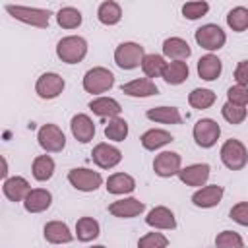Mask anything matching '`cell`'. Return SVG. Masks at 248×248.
I'll return each mask as SVG.
<instances>
[{
    "mask_svg": "<svg viewBox=\"0 0 248 248\" xmlns=\"http://www.w3.org/2000/svg\"><path fill=\"white\" fill-rule=\"evenodd\" d=\"M87 54V41L79 35H68L58 41L56 56L66 64H78Z\"/></svg>",
    "mask_w": 248,
    "mask_h": 248,
    "instance_id": "1",
    "label": "cell"
},
{
    "mask_svg": "<svg viewBox=\"0 0 248 248\" xmlns=\"http://www.w3.org/2000/svg\"><path fill=\"white\" fill-rule=\"evenodd\" d=\"M221 161L227 169L231 170H240L246 167L248 163V151H246V145L240 141V140H227L223 145H221Z\"/></svg>",
    "mask_w": 248,
    "mask_h": 248,
    "instance_id": "2",
    "label": "cell"
},
{
    "mask_svg": "<svg viewBox=\"0 0 248 248\" xmlns=\"http://www.w3.org/2000/svg\"><path fill=\"white\" fill-rule=\"evenodd\" d=\"M6 12L17 19V21H23L27 25H33V27H48V21H50V12L48 10H41V8H27V6H14V4H8L6 6Z\"/></svg>",
    "mask_w": 248,
    "mask_h": 248,
    "instance_id": "3",
    "label": "cell"
},
{
    "mask_svg": "<svg viewBox=\"0 0 248 248\" xmlns=\"http://www.w3.org/2000/svg\"><path fill=\"white\" fill-rule=\"evenodd\" d=\"M145 56V50L141 45L138 43H132V41H126V43H120L114 50V62L118 68L122 70H134L141 64Z\"/></svg>",
    "mask_w": 248,
    "mask_h": 248,
    "instance_id": "4",
    "label": "cell"
},
{
    "mask_svg": "<svg viewBox=\"0 0 248 248\" xmlns=\"http://www.w3.org/2000/svg\"><path fill=\"white\" fill-rule=\"evenodd\" d=\"M112 85H114V76L110 70H107L103 66H95V68L87 70L83 76V89L87 93H93V95L105 93Z\"/></svg>",
    "mask_w": 248,
    "mask_h": 248,
    "instance_id": "5",
    "label": "cell"
},
{
    "mask_svg": "<svg viewBox=\"0 0 248 248\" xmlns=\"http://www.w3.org/2000/svg\"><path fill=\"white\" fill-rule=\"evenodd\" d=\"M194 37H196V43L205 50H219L227 43L225 31L215 23H205V25L198 27Z\"/></svg>",
    "mask_w": 248,
    "mask_h": 248,
    "instance_id": "6",
    "label": "cell"
},
{
    "mask_svg": "<svg viewBox=\"0 0 248 248\" xmlns=\"http://www.w3.org/2000/svg\"><path fill=\"white\" fill-rule=\"evenodd\" d=\"M37 141L46 153H58L66 147V136L56 124H43L37 132Z\"/></svg>",
    "mask_w": 248,
    "mask_h": 248,
    "instance_id": "7",
    "label": "cell"
},
{
    "mask_svg": "<svg viewBox=\"0 0 248 248\" xmlns=\"http://www.w3.org/2000/svg\"><path fill=\"white\" fill-rule=\"evenodd\" d=\"M68 180H70V184H72L76 190H79V192H95V190L103 184L101 172H97V170H93V169H85V167H81V169H72V170L68 172Z\"/></svg>",
    "mask_w": 248,
    "mask_h": 248,
    "instance_id": "8",
    "label": "cell"
},
{
    "mask_svg": "<svg viewBox=\"0 0 248 248\" xmlns=\"http://www.w3.org/2000/svg\"><path fill=\"white\" fill-rule=\"evenodd\" d=\"M192 134L200 147H213L221 136V126L213 118H202L194 124Z\"/></svg>",
    "mask_w": 248,
    "mask_h": 248,
    "instance_id": "9",
    "label": "cell"
},
{
    "mask_svg": "<svg viewBox=\"0 0 248 248\" xmlns=\"http://www.w3.org/2000/svg\"><path fill=\"white\" fill-rule=\"evenodd\" d=\"M66 87V81L60 74L56 72H46V74H41L37 83H35V93L41 97V99H54L58 97Z\"/></svg>",
    "mask_w": 248,
    "mask_h": 248,
    "instance_id": "10",
    "label": "cell"
},
{
    "mask_svg": "<svg viewBox=\"0 0 248 248\" xmlns=\"http://www.w3.org/2000/svg\"><path fill=\"white\" fill-rule=\"evenodd\" d=\"M91 159L101 169H114L122 161V151L108 143H97L91 151Z\"/></svg>",
    "mask_w": 248,
    "mask_h": 248,
    "instance_id": "11",
    "label": "cell"
},
{
    "mask_svg": "<svg viewBox=\"0 0 248 248\" xmlns=\"http://www.w3.org/2000/svg\"><path fill=\"white\" fill-rule=\"evenodd\" d=\"M180 165H182V159L176 151H161L153 161V170L157 176L169 178L180 170Z\"/></svg>",
    "mask_w": 248,
    "mask_h": 248,
    "instance_id": "12",
    "label": "cell"
},
{
    "mask_svg": "<svg viewBox=\"0 0 248 248\" xmlns=\"http://www.w3.org/2000/svg\"><path fill=\"white\" fill-rule=\"evenodd\" d=\"M209 165L207 163H194L184 169H180L176 174L186 186H203L209 178Z\"/></svg>",
    "mask_w": 248,
    "mask_h": 248,
    "instance_id": "13",
    "label": "cell"
},
{
    "mask_svg": "<svg viewBox=\"0 0 248 248\" xmlns=\"http://www.w3.org/2000/svg\"><path fill=\"white\" fill-rule=\"evenodd\" d=\"M52 203V194L45 188H33L27 192V196L23 198V207L29 213H41L46 211Z\"/></svg>",
    "mask_w": 248,
    "mask_h": 248,
    "instance_id": "14",
    "label": "cell"
},
{
    "mask_svg": "<svg viewBox=\"0 0 248 248\" xmlns=\"http://www.w3.org/2000/svg\"><path fill=\"white\" fill-rule=\"evenodd\" d=\"M145 209V203L136 200V198H124V200H116L108 205V213L120 219H132L136 215H140Z\"/></svg>",
    "mask_w": 248,
    "mask_h": 248,
    "instance_id": "15",
    "label": "cell"
},
{
    "mask_svg": "<svg viewBox=\"0 0 248 248\" xmlns=\"http://www.w3.org/2000/svg\"><path fill=\"white\" fill-rule=\"evenodd\" d=\"M221 198H223V186H219V184H209V186H203V188H200L198 192H194L192 203H194L196 207L207 209V207L219 205Z\"/></svg>",
    "mask_w": 248,
    "mask_h": 248,
    "instance_id": "16",
    "label": "cell"
},
{
    "mask_svg": "<svg viewBox=\"0 0 248 248\" xmlns=\"http://www.w3.org/2000/svg\"><path fill=\"white\" fill-rule=\"evenodd\" d=\"M70 128H72L74 138H76L79 143H87V141H91L93 136H95V124H93V120H91L87 114H83V112L72 116Z\"/></svg>",
    "mask_w": 248,
    "mask_h": 248,
    "instance_id": "17",
    "label": "cell"
},
{
    "mask_svg": "<svg viewBox=\"0 0 248 248\" xmlns=\"http://www.w3.org/2000/svg\"><path fill=\"white\" fill-rule=\"evenodd\" d=\"M145 223L153 229H163V231H172L176 227V219H174V213L165 207V205H157L153 207L147 217H145Z\"/></svg>",
    "mask_w": 248,
    "mask_h": 248,
    "instance_id": "18",
    "label": "cell"
},
{
    "mask_svg": "<svg viewBox=\"0 0 248 248\" xmlns=\"http://www.w3.org/2000/svg\"><path fill=\"white\" fill-rule=\"evenodd\" d=\"M190 54H192V48H190V45L184 39H180V37H169V39H165V43H163V58L184 62Z\"/></svg>",
    "mask_w": 248,
    "mask_h": 248,
    "instance_id": "19",
    "label": "cell"
},
{
    "mask_svg": "<svg viewBox=\"0 0 248 248\" xmlns=\"http://www.w3.org/2000/svg\"><path fill=\"white\" fill-rule=\"evenodd\" d=\"M120 89H122V93H126L130 97H151V95H157L159 93L155 81L153 79H147V78L132 79V81L124 83Z\"/></svg>",
    "mask_w": 248,
    "mask_h": 248,
    "instance_id": "20",
    "label": "cell"
},
{
    "mask_svg": "<svg viewBox=\"0 0 248 248\" xmlns=\"http://www.w3.org/2000/svg\"><path fill=\"white\" fill-rule=\"evenodd\" d=\"M43 234H45L46 242H50V244H66V242H70L74 238V234L70 232L68 225L62 223V221H48L45 225V232Z\"/></svg>",
    "mask_w": 248,
    "mask_h": 248,
    "instance_id": "21",
    "label": "cell"
},
{
    "mask_svg": "<svg viewBox=\"0 0 248 248\" xmlns=\"http://www.w3.org/2000/svg\"><path fill=\"white\" fill-rule=\"evenodd\" d=\"M221 70H223V64L215 54H205L198 60V76L205 81L217 79L221 76Z\"/></svg>",
    "mask_w": 248,
    "mask_h": 248,
    "instance_id": "22",
    "label": "cell"
},
{
    "mask_svg": "<svg viewBox=\"0 0 248 248\" xmlns=\"http://www.w3.org/2000/svg\"><path fill=\"white\" fill-rule=\"evenodd\" d=\"M89 108L97 116H103V118H107V116L108 118H116L120 114V110H122L120 103L116 99H112V97H97V99H93L89 103Z\"/></svg>",
    "mask_w": 248,
    "mask_h": 248,
    "instance_id": "23",
    "label": "cell"
},
{
    "mask_svg": "<svg viewBox=\"0 0 248 248\" xmlns=\"http://www.w3.org/2000/svg\"><path fill=\"white\" fill-rule=\"evenodd\" d=\"M107 190L110 194H116V196L130 194L136 190V180H134V176H130L126 172H114L107 178Z\"/></svg>",
    "mask_w": 248,
    "mask_h": 248,
    "instance_id": "24",
    "label": "cell"
},
{
    "mask_svg": "<svg viewBox=\"0 0 248 248\" xmlns=\"http://www.w3.org/2000/svg\"><path fill=\"white\" fill-rule=\"evenodd\" d=\"M29 190H31V186L23 176H10L4 182V196L10 202H23V198L27 196Z\"/></svg>",
    "mask_w": 248,
    "mask_h": 248,
    "instance_id": "25",
    "label": "cell"
},
{
    "mask_svg": "<svg viewBox=\"0 0 248 248\" xmlns=\"http://www.w3.org/2000/svg\"><path fill=\"white\" fill-rule=\"evenodd\" d=\"M188 74H190V68H188L186 62L172 60V62H167V66H165L161 78H163L167 83H170V85H180L182 81H186Z\"/></svg>",
    "mask_w": 248,
    "mask_h": 248,
    "instance_id": "26",
    "label": "cell"
},
{
    "mask_svg": "<svg viewBox=\"0 0 248 248\" xmlns=\"http://www.w3.org/2000/svg\"><path fill=\"white\" fill-rule=\"evenodd\" d=\"M140 141H141V145H143L147 151H155V149H159V147L170 143V141H172V136H170L167 130L151 128V130H147V132L141 134Z\"/></svg>",
    "mask_w": 248,
    "mask_h": 248,
    "instance_id": "27",
    "label": "cell"
},
{
    "mask_svg": "<svg viewBox=\"0 0 248 248\" xmlns=\"http://www.w3.org/2000/svg\"><path fill=\"white\" fill-rule=\"evenodd\" d=\"M145 116L153 122H161V124H180L182 122V116L178 112V108L174 107H155V108H149L145 112Z\"/></svg>",
    "mask_w": 248,
    "mask_h": 248,
    "instance_id": "28",
    "label": "cell"
},
{
    "mask_svg": "<svg viewBox=\"0 0 248 248\" xmlns=\"http://www.w3.org/2000/svg\"><path fill=\"white\" fill-rule=\"evenodd\" d=\"M99 232H101V227L93 217H79L76 221V236H78V240H81V242L95 240L99 236Z\"/></svg>",
    "mask_w": 248,
    "mask_h": 248,
    "instance_id": "29",
    "label": "cell"
},
{
    "mask_svg": "<svg viewBox=\"0 0 248 248\" xmlns=\"http://www.w3.org/2000/svg\"><path fill=\"white\" fill-rule=\"evenodd\" d=\"M97 17L103 25H116L122 19V8H120V4H116L112 0H107L99 6Z\"/></svg>",
    "mask_w": 248,
    "mask_h": 248,
    "instance_id": "30",
    "label": "cell"
},
{
    "mask_svg": "<svg viewBox=\"0 0 248 248\" xmlns=\"http://www.w3.org/2000/svg\"><path fill=\"white\" fill-rule=\"evenodd\" d=\"M31 172H33L35 180H39V182L48 180L54 174V159L50 155H39V157H35L33 167H31Z\"/></svg>",
    "mask_w": 248,
    "mask_h": 248,
    "instance_id": "31",
    "label": "cell"
},
{
    "mask_svg": "<svg viewBox=\"0 0 248 248\" xmlns=\"http://www.w3.org/2000/svg\"><path fill=\"white\" fill-rule=\"evenodd\" d=\"M140 66H141L145 78L151 79V78H161V74H163L167 62H165V58H163L161 54H155V52H153V54H145Z\"/></svg>",
    "mask_w": 248,
    "mask_h": 248,
    "instance_id": "32",
    "label": "cell"
},
{
    "mask_svg": "<svg viewBox=\"0 0 248 248\" xmlns=\"http://www.w3.org/2000/svg\"><path fill=\"white\" fill-rule=\"evenodd\" d=\"M81 12L78 8H72V6H66V8H60L58 14H56V23L62 27V29H76L81 25Z\"/></svg>",
    "mask_w": 248,
    "mask_h": 248,
    "instance_id": "33",
    "label": "cell"
},
{
    "mask_svg": "<svg viewBox=\"0 0 248 248\" xmlns=\"http://www.w3.org/2000/svg\"><path fill=\"white\" fill-rule=\"evenodd\" d=\"M215 99H217V95H215L211 89H203V87H198V89H194V91L188 95L190 107H192V108H200V110L209 108V107L215 103Z\"/></svg>",
    "mask_w": 248,
    "mask_h": 248,
    "instance_id": "34",
    "label": "cell"
},
{
    "mask_svg": "<svg viewBox=\"0 0 248 248\" xmlns=\"http://www.w3.org/2000/svg\"><path fill=\"white\" fill-rule=\"evenodd\" d=\"M105 136L107 140H112V141H124L128 136V122L120 116L110 118L105 126Z\"/></svg>",
    "mask_w": 248,
    "mask_h": 248,
    "instance_id": "35",
    "label": "cell"
},
{
    "mask_svg": "<svg viewBox=\"0 0 248 248\" xmlns=\"http://www.w3.org/2000/svg\"><path fill=\"white\" fill-rule=\"evenodd\" d=\"M227 25L236 31V33H242L246 31L248 27V10L244 6H238V8H232L229 14H227Z\"/></svg>",
    "mask_w": 248,
    "mask_h": 248,
    "instance_id": "36",
    "label": "cell"
},
{
    "mask_svg": "<svg viewBox=\"0 0 248 248\" xmlns=\"http://www.w3.org/2000/svg\"><path fill=\"white\" fill-rule=\"evenodd\" d=\"M215 248H244V240L234 231H223L215 236Z\"/></svg>",
    "mask_w": 248,
    "mask_h": 248,
    "instance_id": "37",
    "label": "cell"
},
{
    "mask_svg": "<svg viewBox=\"0 0 248 248\" xmlns=\"http://www.w3.org/2000/svg\"><path fill=\"white\" fill-rule=\"evenodd\" d=\"M221 114H223V118H225L229 124H240V122H244V118H246V107H238V105H232V103H225L223 108H221Z\"/></svg>",
    "mask_w": 248,
    "mask_h": 248,
    "instance_id": "38",
    "label": "cell"
},
{
    "mask_svg": "<svg viewBox=\"0 0 248 248\" xmlns=\"http://www.w3.org/2000/svg\"><path fill=\"white\" fill-rule=\"evenodd\" d=\"M169 238L163 232H147L138 240V248H167Z\"/></svg>",
    "mask_w": 248,
    "mask_h": 248,
    "instance_id": "39",
    "label": "cell"
},
{
    "mask_svg": "<svg viewBox=\"0 0 248 248\" xmlns=\"http://www.w3.org/2000/svg\"><path fill=\"white\" fill-rule=\"evenodd\" d=\"M207 10H209V4L207 2H186L182 6V14L188 19H198V17L205 16Z\"/></svg>",
    "mask_w": 248,
    "mask_h": 248,
    "instance_id": "40",
    "label": "cell"
},
{
    "mask_svg": "<svg viewBox=\"0 0 248 248\" xmlns=\"http://www.w3.org/2000/svg\"><path fill=\"white\" fill-rule=\"evenodd\" d=\"M227 97H229L227 103H232V105H238V107H246V103H248V91H246V87H240V85L229 87Z\"/></svg>",
    "mask_w": 248,
    "mask_h": 248,
    "instance_id": "41",
    "label": "cell"
},
{
    "mask_svg": "<svg viewBox=\"0 0 248 248\" xmlns=\"http://www.w3.org/2000/svg\"><path fill=\"white\" fill-rule=\"evenodd\" d=\"M231 219L236 221L238 225L246 227V225H248V203H246V202H238L236 205H232V209H231Z\"/></svg>",
    "mask_w": 248,
    "mask_h": 248,
    "instance_id": "42",
    "label": "cell"
},
{
    "mask_svg": "<svg viewBox=\"0 0 248 248\" xmlns=\"http://www.w3.org/2000/svg\"><path fill=\"white\" fill-rule=\"evenodd\" d=\"M246 68H248V62L242 60V62H238V66L234 70L236 85H240V87H246V83H248V72H246Z\"/></svg>",
    "mask_w": 248,
    "mask_h": 248,
    "instance_id": "43",
    "label": "cell"
},
{
    "mask_svg": "<svg viewBox=\"0 0 248 248\" xmlns=\"http://www.w3.org/2000/svg\"><path fill=\"white\" fill-rule=\"evenodd\" d=\"M6 174H8V161L0 155V178H6Z\"/></svg>",
    "mask_w": 248,
    "mask_h": 248,
    "instance_id": "44",
    "label": "cell"
},
{
    "mask_svg": "<svg viewBox=\"0 0 248 248\" xmlns=\"http://www.w3.org/2000/svg\"><path fill=\"white\" fill-rule=\"evenodd\" d=\"M91 248H105V246H101V244H97V246H91Z\"/></svg>",
    "mask_w": 248,
    "mask_h": 248,
    "instance_id": "45",
    "label": "cell"
}]
</instances>
